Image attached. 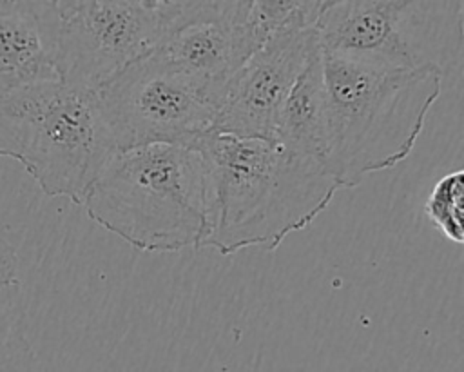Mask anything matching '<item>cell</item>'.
<instances>
[{
  "label": "cell",
  "mask_w": 464,
  "mask_h": 372,
  "mask_svg": "<svg viewBox=\"0 0 464 372\" xmlns=\"http://www.w3.org/2000/svg\"><path fill=\"white\" fill-rule=\"evenodd\" d=\"M462 198L464 172L457 169L439 178L424 203L428 220L433 223V227H437L442 232V236H446L453 243L464 241Z\"/></svg>",
  "instance_id": "obj_13"
},
{
  "label": "cell",
  "mask_w": 464,
  "mask_h": 372,
  "mask_svg": "<svg viewBox=\"0 0 464 372\" xmlns=\"http://www.w3.org/2000/svg\"><path fill=\"white\" fill-rule=\"evenodd\" d=\"M56 80V0H0V100Z\"/></svg>",
  "instance_id": "obj_10"
},
{
  "label": "cell",
  "mask_w": 464,
  "mask_h": 372,
  "mask_svg": "<svg viewBox=\"0 0 464 372\" xmlns=\"http://www.w3.org/2000/svg\"><path fill=\"white\" fill-rule=\"evenodd\" d=\"M442 76L437 64L386 69L323 54L326 169L341 189L410 156Z\"/></svg>",
  "instance_id": "obj_2"
},
{
  "label": "cell",
  "mask_w": 464,
  "mask_h": 372,
  "mask_svg": "<svg viewBox=\"0 0 464 372\" xmlns=\"http://www.w3.org/2000/svg\"><path fill=\"white\" fill-rule=\"evenodd\" d=\"M192 149L208 171L207 232L199 245L219 254L276 250L308 227L341 189L328 169L276 143L210 132Z\"/></svg>",
  "instance_id": "obj_1"
},
{
  "label": "cell",
  "mask_w": 464,
  "mask_h": 372,
  "mask_svg": "<svg viewBox=\"0 0 464 372\" xmlns=\"http://www.w3.org/2000/svg\"><path fill=\"white\" fill-rule=\"evenodd\" d=\"M317 47L315 29L266 38L223 89L212 132L274 143L283 105Z\"/></svg>",
  "instance_id": "obj_9"
},
{
  "label": "cell",
  "mask_w": 464,
  "mask_h": 372,
  "mask_svg": "<svg viewBox=\"0 0 464 372\" xmlns=\"http://www.w3.org/2000/svg\"><path fill=\"white\" fill-rule=\"evenodd\" d=\"M116 152L96 91L56 80L0 100V156L16 160L51 198L82 205Z\"/></svg>",
  "instance_id": "obj_4"
},
{
  "label": "cell",
  "mask_w": 464,
  "mask_h": 372,
  "mask_svg": "<svg viewBox=\"0 0 464 372\" xmlns=\"http://www.w3.org/2000/svg\"><path fill=\"white\" fill-rule=\"evenodd\" d=\"M24 292L18 279L0 287V372H33Z\"/></svg>",
  "instance_id": "obj_12"
},
{
  "label": "cell",
  "mask_w": 464,
  "mask_h": 372,
  "mask_svg": "<svg viewBox=\"0 0 464 372\" xmlns=\"http://www.w3.org/2000/svg\"><path fill=\"white\" fill-rule=\"evenodd\" d=\"M165 27V0H58V80L98 91L152 53Z\"/></svg>",
  "instance_id": "obj_7"
},
{
  "label": "cell",
  "mask_w": 464,
  "mask_h": 372,
  "mask_svg": "<svg viewBox=\"0 0 464 372\" xmlns=\"http://www.w3.org/2000/svg\"><path fill=\"white\" fill-rule=\"evenodd\" d=\"M265 42L250 0H165V27L152 53L192 80L218 111L228 80Z\"/></svg>",
  "instance_id": "obj_8"
},
{
  "label": "cell",
  "mask_w": 464,
  "mask_h": 372,
  "mask_svg": "<svg viewBox=\"0 0 464 372\" xmlns=\"http://www.w3.org/2000/svg\"><path fill=\"white\" fill-rule=\"evenodd\" d=\"M323 54L386 69L440 65L462 36V2H326L315 25Z\"/></svg>",
  "instance_id": "obj_5"
},
{
  "label": "cell",
  "mask_w": 464,
  "mask_h": 372,
  "mask_svg": "<svg viewBox=\"0 0 464 372\" xmlns=\"http://www.w3.org/2000/svg\"><path fill=\"white\" fill-rule=\"evenodd\" d=\"M18 256L11 243L0 238V287L16 279Z\"/></svg>",
  "instance_id": "obj_14"
},
{
  "label": "cell",
  "mask_w": 464,
  "mask_h": 372,
  "mask_svg": "<svg viewBox=\"0 0 464 372\" xmlns=\"http://www.w3.org/2000/svg\"><path fill=\"white\" fill-rule=\"evenodd\" d=\"M96 96L118 151L194 147L214 131V102L156 53L127 65Z\"/></svg>",
  "instance_id": "obj_6"
},
{
  "label": "cell",
  "mask_w": 464,
  "mask_h": 372,
  "mask_svg": "<svg viewBox=\"0 0 464 372\" xmlns=\"http://www.w3.org/2000/svg\"><path fill=\"white\" fill-rule=\"evenodd\" d=\"M210 201L199 151L147 145L118 151L83 196L87 216L141 252L199 249Z\"/></svg>",
  "instance_id": "obj_3"
},
{
  "label": "cell",
  "mask_w": 464,
  "mask_h": 372,
  "mask_svg": "<svg viewBox=\"0 0 464 372\" xmlns=\"http://www.w3.org/2000/svg\"><path fill=\"white\" fill-rule=\"evenodd\" d=\"M274 143L326 167V102L321 47L292 87L279 114Z\"/></svg>",
  "instance_id": "obj_11"
}]
</instances>
